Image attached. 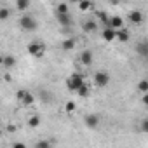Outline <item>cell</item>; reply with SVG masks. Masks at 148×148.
<instances>
[{
    "label": "cell",
    "instance_id": "27",
    "mask_svg": "<svg viewBox=\"0 0 148 148\" xmlns=\"http://www.w3.org/2000/svg\"><path fill=\"white\" fill-rule=\"evenodd\" d=\"M141 131H143V132H146V131H148V120H146V119H143V120H141Z\"/></svg>",
    "mask_w": 148,
    "mask_h": 148
},
{
    "label": "cell",
    "instance_id": "8",
    "mask_svg": "<svg viewBox=\"0 0 148 148\" xmlns=\"http://www.w3.org/2000/svg\"><path fill=\"white\" fill-rule=\"evenodd\" d=\"M84 124H86V127H89V129H96V127L99 125V117H98L96 113H89V115H86Z\"/></svg>",
    "mask_w": 148,
    "mask_h": 148
},
{
    "label": "cell",
    "instance_id": "18",
    "mask_svg": "<svg viewBox=\"0 0 148 148\" xmlns=\"http://www.w3.org/2000/svg\"><path fill=\"white\" fill-rule=\"evenodd\" d=\"M73 47H75V40H73V38H64L63 44H61V49L63 51H71Z\"/></svg>",
    "mask_w": 148,
    "mask_h": 148
},
{
    "label": "cell",
    "instance_id": "4",
    "mask_svg": "<svg viewBox=\"0 0 148 148\" xmlns=\"http://www.w3.org/2000/svg\"><path fill=\"white\" fill-rule=\"evenodd\" d=\"M16 96H18V101H19L23 106H32V105L35 103V96H33L30 91H26V89H19Z\"/></svg>",
    "mask_w": 148,
    "mask_h": 148
},
{
    "label": "cell",
    "instance_id": "5",
    "mask_svg": "<svg viewBox=\"0 0 148 148\" xmlns=\"http://www.w3.org/2000/svg\"><path fill=\"white\" fill-rule=\"evenodd\" d=\"M108 84H110V75H108L106 71L99 70V71L94 73V86H96V87L103 89V87H106Z\"/></svg>",
    "mask_w": 148,
    "mask_h": 148
},
{
    "label": "cell",
    "instance_id": "9",
    "mask_svg": "<svg viewBox=\"0 0 148 148\" xmlns=\"http://www.w3.org/2000/svg\"><path fill=\"white\" fill-rule=\"evenodd\" d=\"M129 21L132 25H141L143 23V12L141 11H131L129 12Z\"/></svg>",
    "mask_w": 148,
    "mask_h": 148
},
{
    "label": "cell",
    "instance_id": "16",
    "mask_svg": "<svg viewBox=\"0 0 148 148\" xmlns=\"http://www.w3.org/2000/svg\"><path fill=\"white\" fill-rule=\"evenodd\" d=\"M96 26H98V25H96V21H92V19H87V21L82 25V30H84L86 33H91V32H94V30H96Z\"/></svg>",
    "mask_w": 148,
    "mask_h": 148
},
{
    "label": "cell",
    "instance_id": "19",
    "mask_svg": "<svg viewBox=\"0 0 148 148\" xmlns=\"http://www.w3.org/2000/svg\"><path fill=\"white\" fill-rule=\"evenodd\" d=\"M28 125H30L32 129H37V127L40 125V117H38V115H32V117L28 119Z\"/></svg>",
    "mask_w": 148,
    "mask_h": 148
},
{
    "label": "cell",
    "instance_id": "20",
    "mask_svg": "<svg viewBox=\"0 0 148 148\" xmlns=\"http://www.w3.org/2000/svg\"><path fill=\"white\" fill-rule=\"evenodd\" d=\"M35 148H52V141L51 139H38L35 143Z\"/></svg>",
    "mask_w": 148,
    "mask_h": 148
},
{
    "label": "cell",
    "instance_id": "14",
    "mask_svg": "<svg viewBox=\"0 0 148 148\" xmlns=\"http://www.w3.org/2000/svg\"><path fill=\"white\" fill-rule=\"evenodd\" d=\"M89 92H91V87H89V84H82V86L77 89V94H79V98H89Z\"/></svg>",
    "mask_w": 148,
    "mask_h": 148
},
{
    "label": "cell",
    "instance_id": "21",
    "mask_svg": "<svg viewBox=\"0 0 148 148\" xmlns=\"http://www.w3.org/2000/svg\"><path fill=\"white\" fill-rule=\"evenodd\" d=\"M9 16H11V9L9 7H0V21L9 19Z\"/></svg>",
    "mask_w": 148,
    "mask_h": 148
},
{
    "label": "cell",
    "instance_id": "15",
    "mask_svg": "<svg viewBox=\"0 0 148 148\" xmlns=\"http://www.w3.org/2000/svg\"><path fill=\"white\" fill-rule=\"evenodd\" d=\"M92 9H94V4L89 2V0H82V2H79V11L87 12V11H92Z\"/></svg>",
    "mask_w": 148,
    "mask_h": 148
},
{
    "label": "cell",
    "instance_id": "30",
    "mask_svg": "<svg viewBox=\"0 0 148 148\" xmlns=\"http://www.w3.org/2000/svg\"><path fill=\"white\" fill-rule=\"evenodd\" d=\"M2 59H4V56H0V64H2Z\"/></svg>",
    "mask_w": 148,
    "mask_h": 148
},
{
    "label": "cell",
    "instance_id": "26",
    "mask_svg": "<svg viewBox=\"0 0 148 148\" xmlns=\"http://www.w3.org/2000/svg\"><path fill=\"white\" fill-rule=\"evenodd\" d=\"M98 18L103 21V25H105V28H106V26H108V18H106V14H105V12H98Z\"/></svg>",
    "mask_w": 148,
    "mask_h": 148
},
{
    "label": "cell",
    "instance_id": "28",
    "mask_svg": "<svg viewBox=\"0 0 148 148\" xmlns=\"http://www.w3.org/2000/svg\"><path fill=\"white\" fill-rule=\"evenodd\" d=\"M12 148H28V146H26L25 143H14V145H12Z\"/></svg>",
    "mask_w": 148,
    "mask_h": 148
},
{
    "label": "cell",
    "instance_id": "7",
    "mask_svg": "<svg viewBox=\"0 0 148 148\" xmlns=\"http://www.w3.org/2000/svg\"><path fill=\"white\" fill-rule=\"evenodd\" d=\"M106 28H112V30H122L124 28V19L119 16V14H113L112 18H108V26Z\"/></svg>",
    "mask_w": 148,
    "mask_h": 148
},
{
    "label": "cell",
    "instance_id": "10",
    "mask_svg": "<svg viewBox=\"0 0 148 148\" xmlns=\"http://www.w3.org/2000/svg\"><path fill=\"white\" fill-rule=\"evenodd\" d=\"M129 32L125 30V28H122V30H117L115 32V40H119V42H122V44H125V42H129Z\"/></svg>",
    "mask_w": 148,
    "mask_h": 148
},
{
    "label": "cell",
    "instance_id": "1",
    "mask_svg": "<svg viewBox=\"0 0 148 148\" xmlns=\"http://www.w3.org/2000/svg\"><path fill=\"white\" fill-rule=\"evenodd\" d=\"M26 51H28V54L33 56V58H42L44 52H45V44L40 42V40H33V42H30V44L26 45Z\"/></svg>",
    "mask_w": 148,
    "mask_h": 148
},
{
    "label": "cell",
    "instance_id": "22",
    "mask_svg": "<svg viewBox=\"0 0 148 148\" xmlns=\"http://www.w3.org/2000/svg\"><path fill=\"white\" fill-rule=\"evenodd\" d=\"M30 7V2H28V0H18V2H16V9L18 11H26Z\"/></svg>",
    "mask_w": 148,
    "mask_h": 148
},
{
    "label": "cell",
    "instance_id": "25",
    "mask_svg": "<svg viewBox=\"0 0 148 148\" xmlns=\"http://www.w3.org/2000/svg\"><path fill=\"white\" fill-rule=\"evenodd\" d=\"M138 51H139V54H141V56H146V54H148L146 44H145V42H143V44H139V45H138Z\"/></svg>",
    "mask_w": 148,
    "mask_h": 148
},
{
    "label": "cell",
    "instance_id": "29",
    "mask_svg": "<svg viewBox=\"0 0 148 148\" xmlns=\"http://www.w3.org/2000/svg\"><path fill=\"white\" fill-rule=\"evenodd\" d=\"M141 101H143V103H145V105H146V103H148V92H146V94H143V98H141Z\"/></svg>",
    "mask_w": 148,
    "mask_h": 148
},
{
    "label": "cell",
    "instance_id": "13",
    "mask_svg": "<svg viewBox=\"0 0 148 148\" xmlns=\"http://www.w3.org/2000/svg\"><path fill=\"white\" fill-rule=\"evenodd\" d=\"M58 18V21H59V25L63 26V28H68L70 25H71V18H70V14H61V16H56Z\"/></svg>",
    "mask_w": 148,
    "mask_h": 148
},
{
    "label": "cell",
    "instance_id": "24",
    "mask_svg": "<svg viewBox=\"0 0 148 148\" xmlns=\"http://www.w3.org/2000/svg\"><path fill=\"white\" fill-rule=\"evenodd\" d=\"M75 108H77V105L73 103V101H68V103L64 105V112H66V113H73V112H75Z\"/></svg>",
    "mask_w": 148,
    "mask_h": 148
},
{
    "label": "cell",
    "instance_id": "3",
    "mask_svg": "<svg viewBox=\"0 0 148 148\" xmlns=\"http://www.w3.org/2000/svg\"><path fill=\"white\" fill-rule=\"evenodd\" d=\"M19 26H21V30H23V32H35V30L38 28V23H37V19H35V18H32V16L25 14V16H21V18H19Z\"/></svg>",
    "mask_w": 148,
    "mask_h": 148
},
{
    "label": "cell",
    "instance_id": "11",
    "mask_svg": "<svg viewBox=\"0 0 148 148\" xmlns=\"http://www.w3.org/2000/svg\"><path fill=\"white\" fill-rule=\"evenodd\" d=\"M2 64L5 66V68H12L14 64H16V56H12V54H5L4 56V59H2Z\"/></svg>",
    "mask_w": 148,
    "mask_h": 148
},
{
    "label": "cell",
    "instance_id": "23",
    "mask_svg": "<svg viewBox=\"0 0 148 148\" xmlns=\"http://www.w3.org/2000/svg\"><path fill=\"white\" fill-rule=\"evenodd\" d=\"M138 89H139L143 94H146V92H148V80H146V79L139 80V84H138Z\"/></svg>",
    "mask_w": 148,
    "mask_h": 148
},
{
    "label": "cell",
    "instance_id": "12",
    "mask_svg": "<svg viewBox=\"0 0 148 148\" xmlns=\"http://www.w3.org/2000/svg\"><path fill=\"white\" fill-rule=\"evenodd\" d=\"M61 14H70V7L64 2H59L56 5V16H61Z\"/></svg>",
    "mask_w": 148,
    "mask_h": 148
},
{
    "label": "cell",
    "instance_id": "6",
    "mask_svg": "<svg viewBox=\"0 0 148 148\" xmlns=\"http://www.w3.org/2000/svg\"><path fill=\"white\" fill-rule=\"evenodd\" d=\"M79 61H80V64L86 66V68L92 66V63H94V54H92V51H89V49L82 51L80 56H79Z\"/></svg>",
    "mask_w": 148,
    "mask_h": 148
},
{
    "label": "cell",
    "instance_id": "2",
    "mask_svg": "<svg viewBox=\"0 0 148 148\" xmlns=\"http://www.w3.org/2000/svg\"><path fill=\"white\" fill-rule=\"evenodd\" d=\"M82 84H86V80H84V77L80 75V73H71V75L66 79V87H68V91H71V92H77V89H79Z\"/></svg>",
    "mask_w": 148,
    "mask_h": 148
},
{
    "label": "cell",
    "instance_id": "17",
    "mask_svg": "<svg viewBox=\"0 0 148 148\" xmlns=\"http://www.w3.org/2000/svg\"><path fill=\"white\" fill-rule=\"evenodd\" d=\"M101 35H103V38L106 42H113L115 40V30H112V28H105Z\"/></svg>",
    "mask_w": 148,
    "mask_h": 148
}]
</instances>
